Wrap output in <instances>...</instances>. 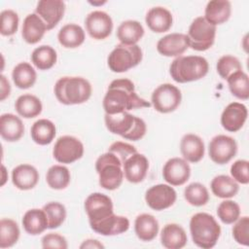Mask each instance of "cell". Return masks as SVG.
Listing matches in <instances>:
<instances>
[{
  "instance_id": "6da1fadb",
  "label": "cell",
  "mask_w": 249,
  "mask_h": 249,
  "mask_svg": "<svg viewBox=\"0 0 249 249\" xmlns=\"http://www.w3.org/2000/svg\"><path fill=\"white\" fill-rule=\"evenodd\" d=\"M102 104L105 114L109 115L151 106L150 102L137 95L134 84L128 79H117L112 81L108 87Z\"/></svg>"
},
{
  "instance_id": "7a4b0ae2",
  "label": "cell",
  "mask_w": 249,
  "mask_h": 249,
  "mask_svg": "<svg viewBox=\"0 0 249 249\" xmlns=\"http://www.w3.org/2000/svg\"><path fill=\"white\" fill-rule=\"evenodd\" d=\"M190 231L194 243L202 249L214 247L221 235V227L215 218L204 212L192 216Z\"/></svg>"
},
{
  "instance_id": "3957f363",
  "label": "cell",
  "mask_w": 249,
  "mask_h": 249,
  "mask_svg": "<svg viewBox=\"0 0 249 249\" xmlns=\"http://www.w3.org/2000/svg\"><path fill=\"white\" fill-rule=\"evenodd\" d=\"M90 83L82 77H62L54 85L57 100L65 105L82 104L91 95Z\"/></svg>"
},
{
  "instance_id": "277c9868",
  "label": "cell",
  "mask_w": 249,
  "mask_h": 249,
  "mask_svg": "<svg viewBox=\"0 0 249 249\" xmlns=\"http://www.w3.org/2000/svg\"><path fill=\"white\" fill-rule=\"evenodd\" d=\"M104 120L110 132L121 135L127 140H140L147 130L146 124L141 118L133 116L126 111L114 115L105 114Z\"/></svg>"
},
{
  "instance_id": "5b68a950",
  "label": "cell",
  "mask_w": 249,
  "mask_h": 249,
  "mask_svg": "<svg viewBox=\"0 0 249 249\" xmlns=\"http://www.w3.org/2000/svg\"><path fill=\"white\" fill-rule=\"evenodd\" d=\"M209 65L207 60L199 55H180L170 64L171 78L180 84L197 81L206 76Z\"/></svg>"
},
{
  "instance_id": "8992f818",
  "label": "cell",
  "mask_w": 249,
  "mask_h": 249,
  "mask_svg": "<svg viewBox=\"0 0 249 249\" xmlns=\"http://www.w3.org/2000/svg\"><path fill=\"white\" fill-rule=\"evenodd\" d=\"M121 160L112 153L101 155L95 161V169L99 175V185L108 191L118 189L123 183L124 170Z\"/></svg>"
},
{
  "instance_id": "52a82bcc",
  "label": "cell",
  "mask_w": 249,
  "mask_h": 249,
  "mask_svg": "<svg viewBox=\"0 0 249 249\" xmlns=\"http://www.w3.org/2000/svg\"><path fill=\"white\" fill-rule=\"evenodd\" d=\"M141 48L136 45L119 44L108 55V66L111 71L123 73L138 65L142 60Z\"/></svg>"
},
{
  "instance_id": "ba28073f",
  "label": "cell",
  "mask_w": 249,
  "mask_h": 249,
  "mask_svg": "<svg viewBox=\"0 0 249 249\" xmlns=\"http://www.w3.org/2000/svg\"><path fill=\"white\" fill-rule=\"evenodd\" d=\"M216 36V26L209 23L203 17L195 18L188 30L189 47L197 52H203L212 47Z\"/></svg>"
},
{
  "instance_id": "9c48e42d",
  "label": "cell",
  "mask_w": 249,
  "mask_h": 249,
  "mask_svg": "<svg viewBox=\"0 0 249 249\" xmlns=\"http://www.w3.org/2000/svg\"><path fill=\"white\" fill-rule=\"evenodd\" d=\"M181 100L182 94L180 89L171 84H162L152 93L154 108L162 114L175 111L180 105Z\"/></svg>"
},
{
  "instance_id": "30bf717a",
  "label": "cell",
  "mask_w": 249,
  "mask_h": 249,
  "mask_svg": "<svg viewBox=\"0 0 249 249\" xmlns=\"http://www.w3.org/2000/svg\"><path fill=\"white\" fill-rule=\"evenodd\" d=\"M84 155V145L76 137L64 135L59 137L54 143L53 156L60 163H72Z\"/></svg>"
},
{
  "instance_id": "8fae6325",
  "label": "cell",
  "mask_w": 249,
  "mask_h": 249,
  "mask_svg": "<svg viewBox=\"0 0 249 249\" xmlns=\"http://www.w3.org/2000/svg\"><path fill=\"white\" fill-rule=\"evenodd\" d=\"M236 153L237 144L235 140L224 134L213 137L208 146L209 158L217 164L228 163L235 157Z\"/></svg>"
},
{
  "instance_id": "7c38bea8",
  "label": "cell",
  "mask_w": 249,
  "mask_h": 249,
  "mask_svg": "<svg viewBox=\"0 0 249 249\" xmlns=\"http://www.w3.org/2000/svg\"><path fill=\"white\" fill-rule=\"evenodd\" d=\"M85 210L88 214L89 225L98 223L114 213L112 199L101 193H93L86 198Z\"/></svg>"
},
{
  "instance_id": "4fadbf2b",
  "label": "cell",
  "mask_w": 249,
  "mask_h": 249,
  "mask_svg": "<svg viewBox=\"0 0 249 249\" xmlns=\"http://www.w3.org/2000/svg\"><path fill=\"white\" fill-rule=\"evenodd\" d=\"M175 190L166 184H158L146 191L145 200L147 205L156 210L160 211L169 208L176 201Z\"/></svg>"
},
{
  "instance_id": "5bb4252c",
  "label": "cell",
  "mask_w": 249,
  "mask_h": 249,
  "mask_svg": "<svg viewBox=\"0 0 249 249\" xmlns=\"http://www.w3.org/2000/svg\"><path fill=\"white\" fill-rule=\"evenodd\" d=\"M86 30L95 40L106 39L113 30L111 17L103 11H93L85 19Z\"/></svg>"
},
{
  "instance_id": "9a60e30c",
  "label": "cell",
  "mask_w": 249,
  "mask_h": 249,
  "mask_svg": "<svg viewBox=\"0 0 249 249\" xmlns=\"http://www.w3.org/2000/svg\"><path fill=\"white\" fill-rule=\"evenodd\" d=\"M163 179L171 186L185 184L191 176V167L187 160L181 158L168 160L162 169Z\"/></svg>"
},
{
  "instance_id": "2e32d148",
  "label": "cell",
  "mask_w": 249,
  "mask_h": 249,
  "mask_svg": "<svg viewBox=\"0 0 249 249\" xmlns=\"http://www.w3.org/2000/svg\"><path fill=\"white\" fill-rule=\"evenodd\" d=\"M65 3L61 0H41L37 3L35 14L46 23L48 30L53 29L63 18Z\"/></svg>"
},
{
  "instance_id": "e0dca14e",
  "label": "cell",
  "mask_w": 249,
  "mask_h": 249,
  "mask_svg": "<svg viewBox=\"0 0 249 249\" xmlns=\"http://www.w3.org/2000/svg\"><path fill=\"white\" fill-rule=\"evenodd\" d=\"M247 116L248 111L244 104L231 102L224 109L221 115V124L226 130L236 132L244 125Z\"/></svg>"
},
{
  "instance_id": "ac0fdd59",
  "label": "cell",
  "mask_w": 249,
  "mask_h": 249,
  "mask_svg": "<svg viewBox=\"0 0 249 249\" xmlns=\"http://www.w3.org/2000/svg\"><path fill=\"white\" fill-rule=\"evenodd\" d=\"M189 48L186 34L171 33L160 38L157 44L158 52L164 56H180Z\"/></svg>"
},
{
  "instance_id": "d6986e66",
  "label": "cell",
  "mask_w": 249,
  "mask_h": 249,
  "mask_svg": "<svg viewBox=\"0 0 249 249\" xmlns=\"http://www.w3.org/2000/svg\"><path fill=\"white\" fill-rule=\"evenodd\" d=\"M123 167L125 179L130 183L137 184L142 182L146 177L149 161L144 155L135 153L123 163Z\"/></svg>"
},
{
  "instance_id": "ffe728a7",
  "label": "cell",
  "mask_w": 249,
  "mask_h": 249,
  "mask_svg": "<svg viewBox=\"0 0 249 249\" xmlns=\"http://www.w3.org/2000/svg\"><path fill=\"white\" fill-rule=\"evenodd\" d=\"M91 230L102 235H116L125 232L129 228V221L124 216L115 215L114 213L106 219L89 225Z\"/></svg>"
},
{
  "instance_id": "44dd1931",
  "label": "cell",
  "mask_w": 249,
  "mask_h": 249,
  "mask_svg": "<svg viewBox=\"0 0 249 249\" xmlns=\"http://www.w3.org/2000/svg\"><path fill=\"white\" fill-rule=\"evenodd\" d=\"M180 151L185 160L196 163L204 156V143L199 136L188 133L181 139Z\"/></svg>"
},
{
  "instance_id": "7402d4cb",
  "label": "cell",
  "mask_w": 249,
  "mask_h": 249,
  "mask_svg": "<svg viewBox=\"0 0 249 249\" xmlns=\"http://www.w3.org/2000/svg\"><path fill=\"white\" fill-rule=\"evenodd\" d=\"M39 181L37 169L30 164H19L12 171L13 184L21 191L33 189Z\"/></svg>"
},
{
  "instance_id": "603a6c76",
  "label": "cell",
  "mask_w": 249,
  "mask_h": 249,
  "mask_svg": "<svg viewBox=\"0 0 249 249\" xmlns=\"http://www.w3.org/2000/svg\"><path fill=\"white\" fill-rule=\"evenodd\" d=\"M48 30L46 23L37 14H29L23 20L21 36L28 44H36L43 38Z\"/></svg>"
},
{
  "instance_id": "cb8c5ba5",
  "label": "cell",
  "mask_w": 249,
  "mask_h": 249,
  "mask_svg": "<svg viewBox=\"0 0 249 249\" xmlns=\"http://www.w3.org/2000/svg\"><path fill=\"white\" fill-rule=\"evenodd\" d=\"M145 21L153 32L162 33L170 29L173 18L171 13L167 9L163 7H154L148 11Z\"/></svg>"
},
{
  "instance_id": "d4e9b609",
  "label": "cell",
  "mask_w": 249,
  "mask_h": 249,
  "mask_svg": "<svg viewBox=\"0 0 249 249\" xmlns=\"http://www.w3.org/2000/svg\"><path fill=\"white\" fill-rule=\"evenodd\" d=\"M24 133L21 120L14 114H3L0 117V134L8 142L19 140Z\"/></svg>"
},
{
  "instance_id": "484cf974",
  "label": "cell",
  "mask_w": 249,
  "mask_h": 249,
  "mask_svg": "<svg viewBox=\"0 0 249 249\" xmlns=\"http://www.w3.org/2000/svg\"><path fill=\"white\" fill-rule=\"evenodd\" d=\"M231 14V5L227 0H211L207 3L204 11V18L213 25L226 22Z\"/></svg>"
},
{
  "instance_id": "4316f807",
  "label": "cell",
  "mask_w": 249,
  "mask_h": 249,
  "mask_svg": "<svg viewBox=\"0 0 249 249\" xmlns=\"http://www.w3.org/2000/svg\"><path fill=\"white\" fill-rule=\"evenodd\" d=\"M160 241L167 249H181L188 241L185 230L178 224H167L160 232Z\"/></svg>"
},
{
  "instance_id": "83f0119b",
  "label": "cell",
  "mask_w": 249,
  "mask_h": 249,
  "mask_svg": "<svg viewBox=\"0 0 249 249\" xmlns=\"http://www.w3.org/2000/svg\"><path fill=\"white\" fill-rule=\"evenodd\" d=\"M134 231L140 240L152 241L159 232V222L151 214H140L135 219Z\"/></svg>"
},
{
  "instance_id": "f1b7e54d",
  "label": "cell",
  "mask_w": 249,
  "mask_h": 249,
  "mask_svg": "<svg viewBox=\"0 0 249 249\" xmlns=\"http://www.w3.org/2000/svg\"><path fill=\"white\" fill-rule=\"evenodd\" d=\"M21 223L24 231L31 235L40 234L49 228L46 213L43 209L38 208L27 210L23 215Z\"/></svg>"
},
{
  "instance_id": "f546056e",
  "label": "cell",
  "mask_w": 249,
  "mask_h": 249,
  "mask_svg": "<svg viewBox=\"0 0 249 249\" xmlns=\"http://www.w3.org/2000/svg\"><path fill=\"white\" fill-rule=\"evenodd\" d=\"M59 44L66 49H75L85 42L84 29L75 23H68L62 26L57 34Z\"/></svg>"
},
{
  "instance_id": "4dcf8cb0",
  "label": "cell",
  "mask_w": 249,
  "mask_h": 249,
  "mask_svg": "<svg viewBox=\"0 0 249 249\" xmlns=\"http://www.w3.org/2000/svg\"><path fill=\"white\" fill-rule=\"evenodd\" d=\"M56 133L54 124L47 119L36 121L30 129L32 140L38 145H48L52 143Z\"/></svg>"
},
{
  "instance_id": "1f68e13d",
  "label": "cell",
  "mask_w": 249,
  "mask_h": 249,
  "mask_svg": "<svg viewBox=\"0 0 249 249\" xmlns=\"http://www.w3.org/2000/svg\"><path fill=\"white\" fill-rule=\"evenodd\" d=\"M144 28L142 24L136 20L123 21L117 29V37L121 44L136 45L143 37Z\"/></svg>"
},
{
  "instance_id": "d6a6232c",
  "label": "cell",
  "mask_w": 249,
  "mask_h": 249,
  "mask_svg": "<svg viewBox=\"0 0 249 249\" xmlns=\"http://www.w3.org/2000/svg\"><path fill=\"white\" fill-rule=\"evenodd\" d=\"M213 195L220 198H231L234 196L239 190L238 183L228 175H218L214 177L210 184Z\"/></svg>"
},
{
  "instance_id": "836d02e7",
  "label": "cell",
  "mask_w": 249,
  "mask_h": 249,
  "mask_svg": "<svg viewBox=\"0 0 249 249\" xmlns=\"http://www.w3.org/2000/svg\"><path fill=\"white\" fill-rule=\"evenodd\" d=\"M15 109L19 116L25 119H32L41 114L43 106L41 100L37 96L32 94H22L17 99Z\"/></svg>"
},
{
  "instance_id": "e575fe53",
  "label": "cell",
  "mask_w": 249,
  "mask_h": 249,
  "mask_svg": "<svg viewBox=\"0 0 249 249\" xmlns=\"http://www.w3.org/2000/svg\"><path fill=\"white\" fill-rule=\"evenodd\" d=\"M12 78L16 87L21 89H26L35 84L37 74L29 63L20 62L14 67Z\"/></svg>"
},
{
  "instance_id": "d590c367",
  "label": "cell",
  "mask_w": 249,
  "mask_h": 249,
  "mask_svg": "<svg viewBox=\"0 0 249 249\" xmlns=\"http://www.w3.org/2000/svg\"><path fill=\"white\" fill-rule=\"evenodd\" d=\"M57 59L56 52L51 46L43 45L36 48L31 53V61L39 70H49L55 63Z\"/></svg>"
},
{
  "instance_id": "8d00e7d4",
  "label": "cell",
  "mask_w": 249,
  "mask_h": 249,
  "mask_svg": "<svg viewBox=\"0 0 249 249\" xmlns=\"http://www.w3.org/2000/svg\"><path fill=\"white\" fill-rule=\"evenodd\" d=\"M71 175L69 169L64 165L55 164L51 166L46 174V181L53 190H63L70 183Z\"/></svg>"
},
{
  "instance_id": "74e56055",
  "label": "cell",
  "mask_w": 249,
  "mask_h": 249,
  "mask_svg": "<svg viewBox=\"0 0 249 249\" xmlns=\"http://www.w3.org/2000/svg\"><path fill=\"white\" fill-rule=\"evenodd\" d=\"M229 89L232 95L238 99L247 100L249 97V79L248 75L242 70L233 73L228 79Z\"/></svg>"
},
{
  "instance_id": "f35d334b",
  "label": "cell",
  "mask_w": 249,
  "mask_h": 249,
  "mask_svg": "<svg viewBox=\"0 0 249 249\" xmlns=\"http://www.w3.org/2000/svg\"><path fill=\"white\" fill-rule=\"evenodd\" d=\"M19 228L12 219L3 218L0 221V247H12L19 238Z\"/></svg>"
},
{
  "instance_id": "ab89813d",
  "label": "cell",
  "mask_w": 249,
  "mask_h": 249,
  "mask_svg": "<svg viewBox=\"0 0 249 249\" xmlns=\"http://www.w3.org/2000/svg\"><path fill=\"white\" fill-rule=\"evenodd\" d=\"M184 197L191 205L202 206L208 202L209 194L204 185L195 182L185 188Z\"/></svg>"
},
{
  "instance_id": "60d3db41",
  "label": "cell",
  "mask_w": 249,
  "mask_h": 249,
  "mask_svg": "<svg viewBox=\"0 0 249 249\" xmlns=\"http://www.w3.org/2000/svg\"><path fill=\"white\" fill-rule=\"evenodd\" d=\"M42 209L46 213L49 229H56L60 227L66 218L65 206L59 202H49L45 204Z\"/></svg>"
},
{
  "instance_id": "b9f144b4",
  "label": "cell",
  "mask_w": 249,
  "mask_h": 249,
  "mask_svg": "<svg viewBox=\"0 0 249 249\" xmlns=\"http://www.w3.org/2000/svg\"><path fill=\"white\" fill-rule=\"evenodd\" d=\"M217 215L224 224H233L240 216V207L235 201L226 199L219 204Z\"/></svg>"
},
{
  "instance_id": "7bdbcfd3",
  "label": "cell",
  "mask_w": 249,
  "mask_h": 249,
  "mask_svg": "<svg viewBox=\"0 0 249 249\" xmlns=\"http://www.w3.org/2000/svg\"><path fill=\"white\" fill-rule=\"evenodd\" d=\"M216 68L220 77L224 80H227L233 73L242 70V65L237 57L226 54L218 59Z\"/></svg>"
},
{
  "instance_id": "ee69618b",
  "label": "cell",
  "mask_w": 249,
  "mask_h": 249,
  "mask_svg": "<svg viewBox=\"0 0 249 249\" xmlns=\"http://www.w3.org/2000/svg\"><path fill=\"white\" fill-rule=\"evenodd\" d=\"M18 16L13 10H4L1 13V29L3 36H12L18 31Z\"/></svg>"
},
{
  "instance_id": "f6af8a7d",
  "label": "cell",
  "mask_w": 249,
  "mask_h": 249,
  "mask_svg": "<svg viewBox=\"0 0 249 249\" xmlns=\"http://www.w3.org/2000/svg\"><path fill=\"white\" fill-rule=\"evenodd\" d=\"M234 240L241 245H249V218L247 216L238 218L232 228Z\"/></svg>"
},
{
  "instance_id": "bcb514c9",
  "label": "cell",
  "mask_w": 249,
  "mask_h": 249,
  "mask_svg": "<svg viewBox=\"0 0 249 249\" xmlns=\"http://www.w3.org/2000/svg\"><path fill=\"white\" fill-rule=\"evenodd\" d=\"M108 152L114 154L123 164L130 156L137 153V150L131 144L122 141H116L110 145V147L108 148Z\"/></svg>"
},
{
  "instance_id": "7dc6e473",
  "label": "cell",
  "mask_w": 249,
  "mask_h": 249,
  "mask_svg": "<svg viewBox=\"0 0 249 249\" xmlns=\"http://www.w3.org/2000/svg\"><path fill=\"white\" fill-rule=\"evenodd\" d=\"M231 177L240 184L249 183V162L246 160H238L231 166Z\"/></svg>"
},
{
  "instance_id": "c3c4849f",
  "label": "cell",
  "mask_w": 249,
  "mask_h": 249,
  "mask_svg": "<svg viewBox=\"0 0 249 249\" xmlns=\"http://www.w3.org/2000/svg\"><path fill=\"white\" fill-rule=\"evenodd\" d=\"M42 247L43 248H58L66 249L68 247L66 238L58 233H48L42 238Z\"/></svg>"
},
{
  "instance_id": "681fc988",
  "label": "cell",
  "mask_w": 249,
  "mask_h": 249,
  "mask_svg": "<svg viewBox=\"0 0 249 249\" xmlns=\"http://www.w3.org/2000/svg\"><path fill=\"white\" fill-rule=\"evenodd\" d=\"M11 92V86L9 81L4 75H1V93H0V100H5Z\"/></svg>"
},
{
  "instance_id": "f907efd6",
  "label": "cell",
  "mask_w": 249,
  "mask_h": 249,
  "mask_svg": "<svg viewBox=\"0 0 249 249\" xmlns=\"http://www.w3.org/2000/svg\"><path fill=\"white\" fill-rule=\"evenodd\" d=\"M80 248H104V245L96 239H87L80 245Z\"/></svg>"
},
{
  "instance_id": "816d5d0a",
  "label": "cell",
  "mask_w": 249,
  "mask_h": 249,
  "mask_svg": "<svg viewBox=\"0 0 249 249\" xmlns=\"http://www.w3.org/2000/svg\"><path fill=\"white\" fill-rule=\"evenodd\" d=\"M2 182H1V186H3L4 184H5V182H6V180L8 179V177H6L5 176V174H6V168H5V166L4 165H2Z\"/></svg>"
},
{
  "instance_id": "f5cc1de1",
  "label": "cell",
  "mask_w": 249,
  "mask_h": 249,
  "mask_svg": "<svg viewBox=\"0 0 249 249\" xmlns=\"http://www.w3.org/2000/svg\"><path fill=\"white\" fill-rule=\"evenodd\" d=\"M106 3V1H103V2H90L89 1V4H91V5H93V6H97V5H103V4H105Z\"/></svg>"
}]
</instances>
